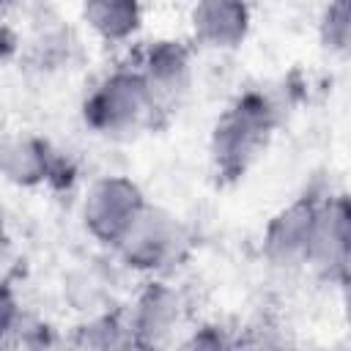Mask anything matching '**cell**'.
<instances>
[{
    "label": "cell",
    "mask_w": 351,
    "mask_h": 351,
    "mask_svg": "<svg viewBox=\"0 0 351 351\" xmlns=\"http://www.w3.org/2000/svg\"><path fill=\"white\" fill-rule=\"evenodd\" d=\"M3 176L16 186H38L47 181H63V159L52 145L36 134H11L0 148Z\"/></svg>",
    "instance_id": "9c48e42d"
},
{
    "label": "cell",
    "mask_w": 351,
    "mask_h": 351,
    "mask_svg": "<svg viewBox=\"0 0 351 351\" xmlns=\"http://www.w3.org/2000/svg\"><path fill=\"white\" fill-rule=\"evenodd\" d=\"M82 121L101 137L129 140L145 126H156V112L140 69L107 74L82 101Z\"/></svg>",
    "instance_id": "7a4b0ae2"
},
{
    "label": "cell",
    "mask_w": 351,
    "mask_h": 351,
    "mask_svg": "<svg viewBox=\"0 0 351 351\" xmlns=\"http://www.w3.org/2000/svg\"><path fill=\"white\" fill-rule=\"evenodd\" d=\"M115 250L121 261L134 271H165L184 261L189 250V233L176 214L145 203Z\"/></svg>",
    "instance_id": "3957f363"
},
{
    "label": "cell",
    "mask_w": 351,
    "mask_h": 351,
    "mask_svg": "<svg viewBox=\"0 0 351 351\" xmlns=\"http://www.w3.org/2000/svg\"><path fill=\"white\" fill-rule=\"evenodd\" d=\"M143 208H145V197L132 178L104 176L93 181L85 192L82 222L96 241L115 250Z\"/></svg>",
    "instance_id": "277c9868"
},
{
    "label": "cell",
    "mask_w": 351,
    "mask_h": 351,
    "mask_svg": "<svg viewBox=\"0 0 351 351\" xmlns=\"http://www.w3.org/2000/svg\"><path fill=\"white\" fill-rule=\"evenodd\" d=\"M82 19L101 41H126L140 30V0H85Z\"/></svg>",
    "instance_id": "8fae6325"
},
{
    "label": "cell",
    "mask_w": 351,
    "mask_h": 351,
    "mask_svg": "<svg viewBox=\"0 0 351 351\" xmlns=\"http://www.w3.org/2000/svg\"><path fill=\"white\" fill-rule=\"evenodd\" d=\"M247 3H250V5H252V3H261V0H247Z\"/></svg>",
    "instance_id": "e0dca14e"
},
{
    "label": "cell",
    "mask_w": 351,
    "mask_h": 351,
    "mask_svg": "<svg viewBox=\"0 0 351 351\" xmlns=\"http://www.w3.org/2000/svg\"><path fill=\"white\" fill-rule=\"evenodd\" d=\"M140 74L145 80L156 123L181 110L192 90V52L184 41H156L145 49Z\"/></svg>",
    "instance_id": "5b68a950"
},
{
    "label": "cell",
    "mask_w": 351,
    "mask_h": 351,
    "mask_svg": "<svg viewBox=\"0 0 351 351\" xmlns=\"http://www.w3.org/2000/svg\"><path fill=\"white\" fill-rule=\"evenodd\" d=\"M195 41L211 49H236L250 33L247 0H197L189 14Z\"/></svg>",
    "instance_id": "30bf717a"
},
{
    "label": "cell",
    "mask_w": 351,
    "mask_h": 351,
    "mask_svg": "<svg viewBox=\"0 0 351 351\" xmlns=\"http://www.w3.org/2000/svg\"><path fill=\"white\" fill-rule=\"evenodd\" d=\"M307 266L324 277L351 269V197H321L313 219Z\"/></svg>",
    "instance_id": "8992f818"
},
{
    "label": "cell",
    "mask_w": 351,
    "mask_h": 351,
    "mask_svg": "<svg viewBox=\"0 0 351 351\" xmlns=\"http://www.w3.org/2000/svg\"><path fill=\"white\" fill-rule=\"evenodd\" d=\"M184 321V296L167 282H148L129 313V335L137 348L167 346Z\"/></svg>",
    "instance_id": "ba28073f"
},
{
    "label": "cell",
    "mask_w": 351,
    "mask_h": 351,
    "mask_svg": "<svg viewBox=\"0 0 351 351\" xmlns=\"http://www.w3.org/2000/svg\"><path fill=\"white\" fill-rule=\"evenodd\" d=\"M74 346L80 348H115V346H132L129 321L123 324L118 313H99L82 321L74 332Z\"/></svg>",
    "instance_id": "7c38bea8"
},
{
    "label": "cell",
    "mask_w": 351,
    "mask_h": 351,
    "mask_svg": "<svg viewBox=\"0 0 351 351\" xmlns=\"http://www.w3.org/2000/svg\"><path fill=\"white\" fill-rule=\"evenodd\" d=\"M318 195H302L282 211L271 217V222L263 230V258L282 271L307 266V250H310V233L313 219L318 208Z\"/></svg>",
    "instance_id": "52a82bcc"
},
{
    "label": "cell",
    "mask_w": 351,
    "mask_h": 351,
    "mask_svg": "<svg viewBox=\"0 0 351 351\" xmlns=\"http://www.w3.org/2000/svg\"><path fill=\"white\" fill-rule=\"evenodd\" d=\"M318 36L324 49L335 55H351V0H326Z\"/></svg>",
    "instance_id": "4fadbf2b"
},
{
    "label": "cell",
    "mask_w": 351,
    "mask_h": 351,
    "mask_svg": "<svg viewBox=\"0 0 351 351\" xmlns=\"http://www.w3.org/2000/svg\"><path fill=\"white\" fill-rule=\"evenodd\" d=\"M14 3H16V0H3V5H5V8H8V5H14Z\"/></svg>",
    "instance_id": "2e32d148"
},
{
    "label": "cell",
    "mask_w": 351,
    "mask_h": 351,
    "mask_svg": "<svg viewBox=\"0 0 351 351\" xmlns=\"http://www.w3.org/2000/svg\"><path fill=\"white\" fill-rule=\"evenodd\" d=\"M340 302H343V315H346V324L351 326V269L340 277Z\"/></svg>",
    "instance_id": "9a60e30c"
},
{
    "label": "cell",
    "mask_w": 351,
    "mask_h": 351,
    "mask_svg": "<svg viewBox=\"0 0 351 351\" xmlns=\"http://www.w3.org/2000/svg\"><path fill=\"white\" fill-rule=\"evenodd\" d=\"M184 346H186V348H225V346H230V340H228L217 326H203V329H197Z\"/></svg>",
    "instance_id": "5bb4252c"
},
{
    "label": "cell",
    "mask_w": 351,
    "mask_h": 351,
    "mask_svg": "<svg viewBox=\"0 0 351 351\" xmlns=\"http://www.w3.org/2000/svg\"><path fill=\"white\" fill-rule=\"evenodd\" d=\"M277 129V107L261 90L239 96L211 129V165L219 181L233 184L261 159Z\"/></svg>",
    "instance_id": "6da1fadb"
}]
</instances>
